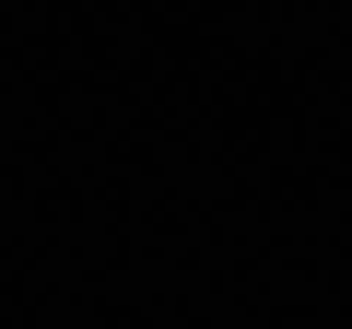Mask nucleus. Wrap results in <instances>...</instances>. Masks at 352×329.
<instances>
[]
</instances>
